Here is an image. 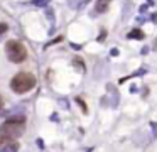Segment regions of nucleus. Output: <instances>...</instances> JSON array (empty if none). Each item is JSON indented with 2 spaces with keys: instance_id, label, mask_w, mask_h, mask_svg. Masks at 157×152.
I'll return each instance as SVG.
<instances>
[{
  "instance_id": "nucleus-7",
  "label": "nucleus",
  "mask_w": 157,
  "mask_h": 152,
  "mask_svg": "<svg viewBox=\"0 0 157 152\" xmlns=\"http://www.w3.org/2000/svg\"><path fill=\"white\" fill-rule=\"evenodd\" d=\"M0 105H2V96H0Z\"/></svg>"
},
{
  "instance_id": "nucleus-5",
  "label": "nucleus",
  "mask_w": 157,
  "mask_h": 152,
  "mask_svg": "<svg viewBox=\"0 0 157 152\" xmlns=\"http://www.w3.org/2000/svg\"><path fill=\"white\" fill-rule=\"evenodd\" d=\"M96 9H98V10H105V9H106V0H105V2H98Z\"/></svg>"
},
{
  "instance_id": "nucleus-6",
  "label": "nucleus",
  "mask_w": 157,
  "mask_h": 152,
  "mask_svg": "<svg viewBox=\"0 0 157 152\" xmlns=\"http://www.w3.org/2000/svg\"><path fill=\"white\" fill-rule=\"evenodd\" d=\"M7 31V24H0V34H4Z\"/></svg>"
},
{
  "instance_id": "nucleus-1",
  "label": "nucleus",
  "mask_w": 157,
  "mask_h": 152,
  "mask_svg": "<svg viewBox=\"0 0 157 152\" xmlns=\"http://www.w3.org/2000/svg\"><path fill=\"white\" fill-rule=\"evenodd\" d=\"M24 122H26L24 117H14V118H9L7 122H4L0 127V139L2 140H14L15 137H19L24 130Z\"/></svg>"
},
{
  "instance_id": "nucleus-4",
  "label": "nucleus",
  "mask_w": 157,
  "mask_h": 152,
  "mask_svg": "<svg viewBox=\"0 0 157 152\" xmlns=\"http://www.w3.org/2000/svg\"><path fill=\"white\" fill-rule=\"evenodd\" d=\"M128 37H130V39H144V32L139 31V29H134V31L128 34Z\"/></svg>"
},
{
  "instance_id": "nucleus-3",
  "label": "nucleus",
  "mask_w": 157,
  "mask_h": 152,
  "mask_svg": "<svg viewBox=\"0 0 157 152\" xmlns=\"http://www.w3.org/2000/svg\"><path fill=\"white\" fill-rule=\"evenodd\" d=\"M5 53L7 58L10 59L12 63H24L27 59V49L26 46L19 41H7L5 44Z\"/></svg>"
},
{
  "instance_id": "nucleus-2",
  "label": "nucleus",
  "mask_w": 157,
  "mask_h": 152,
  "mask_svg": "<svg viewBox=\"0 0 157 152\" xmlns=\"http://www.w3.org/2000/svg\"><path fill=\"white\" fill-rule=\"evenodd\" d=\"M36 86V76L31 73H17L10 81V88L15 93H27Z\"/></svg>"
}]
</instances>
